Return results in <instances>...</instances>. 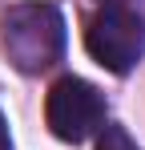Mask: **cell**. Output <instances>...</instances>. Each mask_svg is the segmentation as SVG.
<instances>
[{
	"label": "cell",
	"instance_id": "obj_1",
	"mask_svg": "<svg viewBox=\"0 0 145 150\" xmlns=\"http://www.w3.org/2000/svg\"><path fill=\"white\" fill-rule=\"evenodd\" d=\"M0 45L20 73H45L65 53V21L52 4H16L0 21Z\"/></svg>",
	"mask_w": 145,
	"mask_h": 150
},
{
	"label": "cell",
	"instance_id": "obj_2",
	"mask_svg": "<svg viewBox=\"0 0 145 150\" xmlns=\"http://www.w3.org/2000/svg\"><path fill=\"white\" fill-rule=\"evenodd\" d=\"M85 45L97 61L113 73H129L145 53V21L133 4H101L89 28H85Z\"/></svg>",
	"mask_w": 145,
	"mask_h": 150
},
{
	"label": "cell",
	"instance_id": "obj_3",
	"mask_svg": "<svg viewBox=\"0 0 145 150\" xmlns=\"http://www.w3.org/2000/svg\"><path fill=\"white\" fill-rule=\"evenodd\" d=\"M45 118L61 142H85L89 134H97L105 126V101L89 81L61 77L45 98Z\"/></svg>",
	"mask_w": 145,
	"mask_h": 150
},
{
	"label": "cell",
	"instance_id": "obj_4",
	"mask_svg": "<svg viewBox=\"0 0 145 150\" xmlns=\"http://www.w3.org/2000/svg\"><path fill=\"white\" fill-rule=\"evenodd\" d=\"M97 150H137V142L129 138V130H125V126H101Z\"/></svg>",
	"mask_w": 145,
	"mask_h": 150
},
{
	"label": "cell",
	"instance_id": "obj_5",
	"mask_svg": "<svg viewBox=\"0 0 145 150\" xmlns=\"http://www.w3.org/2000/svg\"><path fill=\"white\" fill-rule=\"evenodd\" d=\"M0 150H8V126H4V118H0Z\"/></svg>",
	"mask_w": 145,
	"mask_h": 150
},
{
	"label": "cell",
	"instance_id": "obj_6",
	"mask_svg": "<svg viewBox=\"0 0 145 150\" xmlns=\"http://www.w3.org/2000/svg\"><path fill=\"white\" fill-rule=\"evenodd\" d=\"M101 4H133L137 8V0H101Z\"/></svg>",
	"mask_w": 145,
	"mask_h": 150
}]
</instances>
